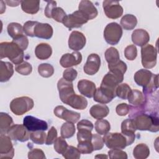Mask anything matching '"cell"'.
<instances>
[{
	"label": "cell",
	"mask_w": 159,
	"mask_h": 159,
	"mask_svg": "<svg viewBox=\"0 0 159 159\" xmlns=\"http://www.w3.org/2000/svg\"><path fill=\"white\" fill-rule=\"evenodd\" d=\"M129 118L132 119L136 130L157 132L159 130L158 113H150L145 111L143 106H132L129 111Z\"/></svg>",
	"instance_id": "6da1fadb"
},
{
	"label": "cell",
	"mask_w": 159,
	"mask_h": 159,
	"mask_svg": "<svg viewBox=\"0 0 159 159\" xmlns=\"http://www.w3.org/2000/svg\"><path fill=\"white\" fill-rule=\"evenodd\" d=\"M134 78L137 85L143 87L144 96L152 94L158 89V74L154 75L148 70L140 69L135 73Z\"/></svg>",
	"instance_id": "7a4b0ae2"
},
{
	"label": "cell",
	"mask_w": 159,
	"mask_h": 159,
	"mask_svg": "<svg viewBox=\"0 0 159 159\" xmlns=\"http://www.w3.org/2000/svg\"><path fill=\"white\" fill-rule=\"evenodd\" d=\"M23 29L24 32L27 36L43 39H50L53 33V28L49 24L37 21H27L24 24Z\"/></svg>",
	"instance_id": "3957f363"
},
{
	"label": "cell",
	"mask_w": 159,
	"mask_h": 159,
	"mask_svg": "<svg viewBox=\"0 0 159 159\" xmlns=\"http://www.w3.org/2000/svg\"><path fill=\"white\" fill-rule=\"evenodd\" d=\"M24 50L14 42H3L0 43V58H8L14 64L19 65L23 62Z\"/></svg>",
	"instance_id": "277c9868"
},
{
	"label": "cell",
	"mask_w": 159,
	"mask_h": 159,
	"mask_svg": "<svg viewBox=\"0 0 159 159\" xmlns=\"http://www.w3.org/2000/svg\"><path fill=\"white\" fill-rule=\"evenodd\" d=\"M34 106V101L27 96H22L12 99L10 103L11 111L17 116H21L31 110Z\"/></svg>",
	"instance_id": "5b68a950"
},
{
	"label": "cell",
	"mask_w": 159,
	"mask_h": 159,
	"mask_svg": "<svg viewBox=\"0 0 159 159\" xmlns=\"http://www.w3.org/2000/svg\"><path fill=\"white\" fill-rule=\"evenodd\" d=\"M122 35V27L116 22H111L108 24L104 30V37L106 42L112 45L117 44L120 40Z\"/></svg>",
	"instance_id": "8992f818"
},
{
	"label": "cell",
	"mask_w": 159,
	"mask_h": 159,
	"mask_svg": "<svg viewBox=\"0 0 159 159\" xmlns=\"http://www.w3.org/2000/svg\"><path fill=\"white\" fill-rule=\"evenodd\" d=\"M157 50L151 44H147L141 48L142 64L145 68H153L157 63Z\"/></svg>",
	"instance_id": "52a82bcc"
},
{
	"label": "cell",
	"mask_w": 159,
	"mask_h": 159,
	"mask_svg": "<svg viewBox=\"0 0 159 159\" xmlns=\"http://www.w3.org/2000/svg\"><path fill=\"white\" fill-rule=\"evenodd\" d=\"M102 139L107 147L111 149H124L127 146V139L122 133H107Z\"/></svg>",
	"instance_id": "ba28073f"
},
{
	"label": "cell",
	"mask_w": 159,
	"mask_h": 159,
	"mask_svg": "<svg viewBox=\"0 0 159 159\" xmlns=\"http://www.w3.org/2000/svg\"><path fill=\"white\" fill-rule=\"evenodd\" d=\"M57 88L61 101L66 104H68L70 100L76 94L72 82L66 81L63 78L58 81Z\"/></svg>",
	"instance_id": "9c48e42d"
},
{
	"label": "cell",
	"mask_w": 159,
	"mask_h": 159,
	"mask_svg": "<svg viewBox=\"0 0 159 159\" xmlns=\"http://www.w3.org/2000/svg\"><path fill=\"white\" fill-rule=\"evenodd\" d=\"M6 134L12 140L21 142L27 141L30 137L29 131L22 124L12 125Z\"/></svg>",
	"instance_id": "30bf717a"
},
{
	"label": "cell",
	"mask_w": 159,
	"mask_h": 159,
	"mask_svg": "<svg viewBox=\"0 0 159 159\" xmlns=\"http://www.w3.org/2000/svg\"><path fill=\"white\" fill-rule=\"evenodd\" d=\"M88 21V20L80 11H76L72 14L66 15L63 21V24L70 30L73 28L81 27Z\"/></svg>",
	"instance_id": "8fae6325"
},
{
	"label": "cell",
	"mask_w": 159,
	"mask_h": 159,
	"mask_svg": "<svg viewBox=\"0 0 159 159\" xmlns=\"http://www.w3.org/2000/svg\"><path fill=\"white\" fill-rule=\"evenodd\" d=\"M102 6L106 16L109 19H117L123 14V8L118 1H104Z\"/></svg>",
	"instance_id": "7c38bea8"
},
{
	"label": "cell",
	"mask_w": 159,
	"mask_h": 159,
	"mask_svg": "<svg viewBox=\"0 0 159 159\" xmlns=\"http://www.w3.org/2000/svg\"><path fill=\"white\" fill-rule=\"evenodd\" d=\"M23 125L29 132L45 131L48 129V124L46 121L32 116H27L24 118Z\"/></svg>",
	"instance_id": "4fadbf2b"
},
{
	"label": "cell",
	"mask_w": 159,
	"mask_h": 159,
	"mask_svg": "<svg viewBox=\"0 0 159 159\" xmlns=\"http://www.w3.org/2000/svg\"><path fill=\"white\" fill-rule=\"evenodd\" d=\"M53 113L58 118L72 123L77 122L81 117L80 113L68 110L63 106H57L53 110Z\"/></svg>",
	"instance_id": "5bb4252c"
},
{
	"label": "cell",
	"mask_w": 159,
	"mask_h": 159,
	"mask_svg": "<svg viewBox=\"0 0 159 159\" xmlns=\"http://www.w3.org/2000/svg\"><path fill=\"white\" fill-rule=\"evenodd\" d=\"M11 138L1 134L0 136V158H12L14 157V149Z\"/></svg>",
	"instance_id": "9a60e30c"
},
{
	"label": "cell",
	"mask_w": 159,
	"mask_h": 159,
	"mask_svg": "<svg viewBox=\"0 0 159 159\" xmlns=\"http://www.w3.org/2000/svg\"><path fill=\"white\" fill-rule=\"evenodd\" d=\"M86 42V37L83 33L78 31H73L69 37L68 47L70 49L77 52L85 46Z\"/></svg>",
	"instance_id": "2e32d148"
},
{
	"label": "cell",
	"mask_w": 159,
	"mask_h": 159,
	"mask_svg": "<svg viewBox=\"0 0 159 159\" xmlns=\"http://www.w3.org/2000/svg\"><path fill=\"white\" fill-rule=\"evenodd\" d=\"M101 66V59L96 53L90 54L83 67L84 72L88 75L96 74L99 70Z\"/></svg>",
	"instance_id": "e0dca14e"
},
{
	"label": "cell",
	"mask_w": 159,
	"mask_h": 159,
	"mask_svg": "<svg viewBox=\"0 0 159 159\" xmlns=\"http://www.w3.org/2000/svg\"><path fill=\"white\" fill-rule=\"evenodd\" d=\"M135 130L136 128L132 119H127L122 121L121 124V133L127 139V146L131 145L135 141Z\"/></svg>",
	"instance_id": "ac0fdd59"
},
{
	"label": "cell",
	"mask_w": 159,
	"mask_h": 159,
	"mask_svg": "<svg viewBox=\"0 0 159 159\" xmlns=\"http://www.w3.org/2000/svg\"><path fill=\"white\" fill-rule=\"evenodd\" d=\"M82 61V55L80 52H73L71 53H65L60 58V63L63 68H69L80 64Z\"/></svg>",
	"instance_id": "d6986e66"
},
{
	"label": "cell",
	"mask_w": 159,
	"mask_h": 159,
	"mask_svg": "<svg viewBox=\"0 0 159 159\" xmlns=\"http://www.w3.org/2000/svg\"><path fill=\"white\" fill-rule=\"evenodd\" d=\"M78 9L88 20L94 19L98 14L96 7L90 1H81L79 4Z\"/></svg>",
	"instance_id": "ffe728a7"
},
{
	"label": "cell",
	"mask_w": 159,
	"mask_h": 159,
	"mask_svg": "<svg viewBox=\"0 0 159 159\" xmlns=\"http://www.w3.org/2000/svg\"><path fill=\"white\" fill-rule=\"evenodd\" d=\"M116 96V93L109 89L99 87L94 94V101L101 104H107L111 102Z\"/></svg>",
	"instance_id": "44dd1931"
},
{
	"label": "cell",
	"mask_w": 159,
	"mask_h": 159,
	"mask_svg": "<svg viewBox=\"0 0 159 159\" xmlns=\"http://www.w3.org/2000/svg\"><path fill=\"white\" fill-rule=\"evenodd\" d=\"M78 89L83 96L91 98L94 96L96 88L95 84L88 80H81L78 83Z\"/></svg>",
	"instance_id": "7402d4cb"
},
{
	"label": "cell",
	"mask_w": 159,
	"mask_h": 159,
	"mask_svg": "<svg viewBox=\"0 0 159 159\" xmlns=\"http://www.w3.org/2000/svg\"><path fill=\"white\" fill-rule=\"evenodd\" d=\"M150 40L149 34L144 29H137L132 34V42L139 47L145 45Z\"/></svg>",
	"instance_id": "603a6c76"
},
{
	"label": "cell",
	"mask_w": 159,
	"mask_h": 159,
	"mask_svg": "<svg viewBox=\"0 0 159 159\" xmlns=\"http://www.w3.org/2000/svg\"><path fill=\"white\" fill-rule=\"evenodd\" d=\"M52 53V48L50 45L46 43H41L37 45L35 48V54L37 58L43 60L49 58Z\"/></svg>",
	"instance_id": "cb8c5ba5"
},
{
	"label": "cell",
	"mask_w": 159,
	"mask_h": 159,
	"mask_svg": "<svg viewBox=\"0 0 159 159\" xmlns=\"http://www.w3.org/2000/svg\"><path fill=\"white\" fill-rule=\"evenodd\" d=\"M14 68L12 63L7 61H1L0 65V81L6 82L12 76Z\"/></svg>",
	"instance_id": "d4e9b609"
},
{
	"label": "cell",
	"mask_w": 159,
	"mask_h": 159,
	"mask_svg": "<svg viewBox=\"0 0 159 159\" xmlns=\"http://www.w3.org/2000/svg\"><path fill=\"white\" fill-rule=\"evenodd\" d=\"M109 107L104 104H95L89 110L91 116L96 119H101L106 117L109 114Z\"/></svg>",
	"instance_id": "484cf974"
},
{
	"label": "cell",
	"mask_w": 159,
	"mask_h": 159,
	"mask_svg": "<svg viewBox=\"0 0 159 159\" xmlns=\"http://www.w3.org/2000/svg\"><path fill=\"white\" fill-rule=\"evenodd\" d=\"M127 99L129 102L134 106H143L145 102V98L141 91L137 89H132Z\"/></svg>",
	"instance_id": "4316f807"
},
{
	"label": "cell",
	"mask_w": 159,
	"mask_h": 159,
	"mask_svg": "<svg viewBox=\"0 0 159 159\" xmlns=\"http://www.w3.org/2000/svg\"><path fill=\"white\" fill-rule=\"evenodd\" d=\"M21 8L24 12L30 14H36L40 9V1L25 0L21 1Z\"/></svg>",
	"instance_id": "83f0119b"
},
{
	"label": "cell",
	"mask_w": 159,
	"mask_h": 159,
	"mask_svg": "<svg viewBox=\"0 0 159 159\" xmlns=\"http://www.w3.org/2000/svg\"><path fill=\"white\" fill-rule=\"evenodd\" d=\"M68 106H71L73 109L78 110H83L88 106V101L82 96L75 94L72 99L68 102Z\"/></svg>",
	"instance_id": "f1b7e54d"
},
{
	"label": "cell",
	"mask_w": 159,
	"mask_h": 159,
	"mask_svg": "<svg viewBox=\"0 0 159 159\" xmlns=\"http://www.w3.org/2000/svg\"><path fill=\"white\" fill-rule=\"evenodd\" d=\"M7 30L9 35L13 40L24 35L23 27L20 24L17 22L9 23L7 25Z\"/></svg>",
	"instance_id": "f546056e"
},
{
	"label": "cell",
	"mask_w": 159,
	"mask_h": 159,
	"mask_svg": "<svg viewBox=\"0 0 159 159\" xmlns=\"http://www.w3.org/2000/svg\"><path fill=\"white\" fill-rule=\"evenodd\" d=\"M13 124L12 118L7 113H0V130L1 134H5Z\"/></svg>",
	"instance_id": "4dcf8cb0"
},
{
	"label": "cell",
	"mask_w": 159,
	"mask_h": 159,
	"mask_svg": "<svg viewBox=\"0 0 159 159\" xmlns=\"http://www.w3.org/2000/svg\"><path fill=\"white\" fill-rule=\"evenodd\" d=\"M137 24V19L134 15L125 14L120 20V25L127 30H130L134 29Z\"/></svg>",
	"instance_id": "1f68e13d"
},
{
	"label": "cell",
	"mask_w": 159,
	"mask_h": 159,
	"mask_svg": "<svg viewBox=\"0 0 159 159\" xmlns=\"http://www.w3.org/2000/svg\"><path fill=\"white\" fill-rule=\"evenodd\" d=\"M150 155L148 147L144 143H139L135 147L133 150V155L136 159H145Z\"/></svg>",
	"instance_id": "d6a6232c"
},
{
	"label": "cell",
	"mask_w": 159,
	"mask_h": 159,
	"mask_svg": "<svg viewBox=\"0 0 159 159\" xmlns=\"http://www.w3.org/2000/svg\"><path fill=\"white\" fill-rule=\"evenodd\" d=\"M105 58L108 65L116 64L120 60V56L118 50L114 47H109L105 52Z\"/></svg>",
	"instance_id": "836d02e7"
},
{
	"label": "cell",
	"mask_w": 159,
	"mask_h": 159,
	"mask_svg": "<svg viewBox=\"0 0 159 159\" xmlns=\"http://www.w3.org/2000/svg\"><path fill=\"white\" fill-rule=\"evenodd\" d=\"M75 126L72 122H67L63 123L61 127V136L65 139H68L73 137L75 133Z\"/></svg>",
	"instance_id": "e575fe53"
},
{
	"label": "cell",
	"mask_w": 159,
	"mask_h": 159,
	"mask_svg": "<svg viewBox=\"0 0 159 159\" xmlns=\"http://www.w3.org/2000/svg\"><path fill=\"white\" fill-rule=\"evenodd\" d=\"M111 129L110 123L105 119H98L95 122V130L99 135H105Z\"/></svg>",
	"instance_id": "d590c367"
},
{
	"label": "cell",
	"mask_w": 159,
	"mask_h": 159,
	"mask_svg": "<svg viewBox=\"0 0 159 159\" xmlns=\"http://www.w3.org/2000/svg\"><path fill=\"white\" fill-rule=\"evenodd\" d=\"M131 90L130 87L127 83H122L117 86L116 95L120 99H127Z\"/></svg>",
	"instance_id": "8d00e7d4"
},
{
	"label": "cell",
	"mask_w": 159,
	"mask_h": 159,
	"mask_svg": "<svg viewBox=\"0 0 159 159\" xmlns=\"http://www.w3.org/2000/svg\"><path fill=\"white\" fill-rule=\"evenodd\" d=\"M39 75L43 78H49L54 73L53 66L49 63H42L38 66Z\"/></svg>",
	"instance_id": "74e56055"
},
{
	"label": "cell",
	"mask_w": 159,
	"mask_h": 159,
	"mask_svg": "<svg viewBox=\"0 0 159 159\" xmlns=\"http://www.w3.org/2000/svg\"><path fill=\"white\" fill-rule=\"evenodd\" d=\"M62 155L66 159H78L80 158L81 152L78 148H76L73 146L68 145Z\"/></svg>",
	"instance_id": "f35d334b"
},
{
	"label": "cell",
	"mask_w": 159,
	"mask_h": 159,
	"mask_svg": "<svg viewBox=\"0 0 159 159\" xmlns=\"http://www.w3.org/2000/svg\"><path fill=\"white\" fill-rule=\"evenodd\" d=\"M46 134L43 131L39 130L32 132L30 134V138L34 143L38 145H43L46 141Z\"/></svg>",
	"instance_id": "ab89813d"
},
{
	"label": "cell",
	"mask_w": 159,
	"mask_h": 159,
	"mask_svg": "<svg viewBox=\"0 0 159 159\" xmlns=\"http://www.w3.org/2000/svg\"><path fill=\"white\" fill-rule=\"evenodd\" d=\"M53 143H54L55 150L57 153L61 155L65 152V151L66 150V148L68 147V145L66 142L65 138H63L62 137L57 138V139L55 140Z\"/></svg>",
	"instance_id": "60d3db41"
},
{
	"label": "cell",
	"mask_w": 159,
	"mask_h": 159,
	"mask_svg": "<svg viewBox=\"0 0 159 159\" xmlns=\"http://www.w3.org/2000/svg\"><path fill=\"white\" fill-rule=\"evenodd\" d=\"M15 70L22 75L27 76L32 73V66L29 63L23 61L22 63L17 65V66L15 67Z\"/></svg>",
	"instance_id": "b9f144b4"
},
{
	"label": "cell",
	"mask_w": 159,
	"mask_h": 159,
	"mask_svg": "<svg viewBox=\"0 0 159 159\" xmlns=\"http://www.w3.org/2000/svg\"><path fill=\"white\" fill-rule=\"evenodd\" d=\"M78 149L83 154H89L94 151L91 140H86L79 142L78 144Z\"/></svg>",
	"instance_id": "7bdbcfd3"
},
{
	"label": "cell",
	"mask_w": 159,
	"mask_h": 159,
	"mask_svg": "<svg viewBox=\"0 0 159 159\" xmlns=\"http://www.w3.org/2000/svg\"><path fill=\"white\" fill-rule=\"evenodd\" d=\"M66 14L61 7H55L51 12V18H53L57 22L63 23V21Z\"/></svg>",
	"instance_id": "ee69618b"
},
{
	"label": "cell",
	"mask_w": 159,
	"mask_h": 159,
	"mask_svg": "<svg viewBox=\"0 0 159 159\" xmlns=\"http://www.w3.org/2000/svg\"><path fill=\"white\" fill-rule=\"evenodd\" d=\"M109 158L111 159H127V155L122 149L112 148L108 152Z\"/></svg>",
	"instance_id": "f6af8a7d"
},
{
	"label": "cell",
	"mask_w": 159,
	"mask_h": 159,
	"mask_svg": "<svg viewBox=\"0 0 159 159\" xmlns=\"http://www.w3.org/2000/svg\"><path fill=\"white\" fill-rule=\"evenodd\" d=\"M125 57L130 61L134 60L137 55V49L134 45H130L126 47L124 50Z\"/></svg>",
	"instance_id": "bcb514c9"
},
{
	"label": "cell",
	"mask_w": 159,
	"mask_h": 159,
	"mask_svg": "<svg viewBox=\"0 0 159 159\" xmlns=\"http://www.w3.org/2000/svg\"><path fill=\"white\" fill-rule=\"evenodd\" d=\"M91 143L93 145L94 150H99L104 147L103 139L99 134H93Z\"/></svg>",
	"instance_id": "7dc6e473"
},
{
	"label": "cell",
	"mask_w": 159,
	"mask_h": 159,
	"mask_svg": "<svg viewBox=\"0 0 159 159\" xmlns=\"http://www.w3.org/2000/svg\"><path fill=\"white\" fill-rule=\"evenodd\" d=\"M28 158L29 159H44L46 157L41 149L33 148L29 152Z\"/></svg>",
	"instance_id": "c3c4849f"
},
{
	"label": "cell",
	"mask_w": 159,
	"mask_h": 159,
	"mask_svg": "<svg viewBox=\"0 0 159 159\" xmlns=\"http://www.w3.org/2000/svg\"><path fill=\"white\" fill-rule=\"evenodd\" d=\"M78 72L73 68H68L65 70L63 73V78L66 81L72 82L77 77Z\"/></svg>",
	"instance_id": "681fc988"
},
{
	"label": "cell",
	"mask_w": 159,
	"mask_h": 159,
	"mask_svg": "<svg viewBox=\"0 0 159 159\" xmlns=\"http://www.w3.org/2000/svg\"><path fill=\"white\" fill-rule=\"evenodd\" d=\"M131 108V106L126 103H121L118 104L116 108V113L120 116H125L129 114Z\"/></svg>",
	"instance_id": "f907efd6"
},
{
	"label": "cell",
	"mask_w": 159,
	"mask_h": 159,
	"mask_svg": "<svg viewBox=\"0 0 159 159\" xmlns=\"http://www.w3.org/2000/svg\"><path fill=\"white\" fill-rule=\"evenodd\" d=\"M57 138V131L54 127H52L48 132V135L46 139L45 144L47 145H50L54 143L55 140Z\"/></svg>",
	"instance_id": "816d5d0a"
},
{
	"label": "cell",
	"mask_w": 159,
	"mask_h": 159,
	"mask_svg": "<svg viewBox=\"0 0 159 159\" xmlns=\"http://www.w3.org/2000/svg\"><path fill=\"white\" fill-rule=\"evenodd\" d=\"M12 42L17 43L22 50H26L29 45V40L24 35L18 37L17 39L12 40Z\"/></svg>",
	"instance_id": "f5cc1de1"
},
{
	"label": "cell",
	"mask_w": 159,
	"mask_h": 159,
	"mask_svg": "<svg viewBox=\"0 0 159 159\" xmlns=\"http://www.w3.org/2000/svg\"><path fill=\"white\" fill-rule=\"evenodd\" d=\"M93 123L86 119H83L78 122L77 124V129L78 130L84 129V130H88L92 131L93 129Z\"/></svg>",
	"instance_id": "db71d44e"
},
{
	"label": "cell",
	"mask_w": 159,
	"mask_h": 159,
	"mask_svg": "<svg viewBox=\"0 0 159 159\" xmlns=\"http://www.w3.org/2000/svg\"><path fill=\"white\" fill-rule=\"evenodd\" d=\"M57 7V2L55 1H50L47 2V4L45 7L44 14L48 18H51V12L54 7Z\"/></svg>",
	"instance_id": "11a10c76"
},
{
	"label": "cell",
	"mask_w": 159,
	"mask_h": 159,
	"mask_svg": "<svg viewBox=\"0 0 159 159\" xmlns=\"http://www.w3.org/2000/svg\"><path fill=\"white\" fill-rule=\"evenodd\" d=\"M8 6H12V7H15V6H17L19 5V3L21 2V1H5Z\"/></svg>",
	"instance_id": "9f6ffc18"
},
{
	"label": "cell",
	"mask_w": 159,
	"mask_h": 159,
	"mask_svg": "<svg viewBox=\"0 0 159 159\" xmlns=\"http://www.w3.org/2000/svg\"><path fill=\"white\" fill-rule=\"evenodd\" d=\"M95 158H107V156L104 155V154H100V155H96L95 156Z\"/></svg>",
	"instance_id": "6f0895ef"
}]
</instances>
